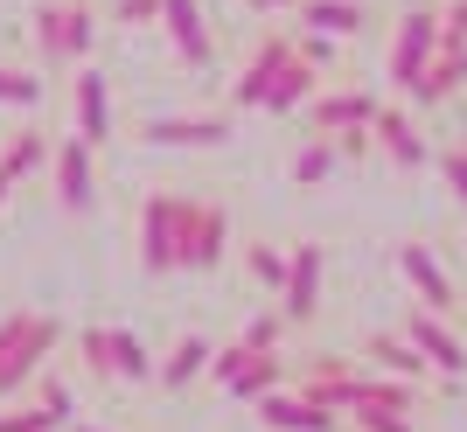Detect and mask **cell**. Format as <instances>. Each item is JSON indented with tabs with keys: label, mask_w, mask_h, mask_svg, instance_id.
<instances>
[{
	"label": "cell",
	"mask_w": 467,
	"mask_h": 432,
	"mask_svg": "<svg viewBox=\"0 0 467 432\" xmlns=\"http://www.w3.org/2000/svg\"><path fill=\"white\" fill-rule=\"evenodd\" d=\"M244 258H252L258 286H273V293H279V286H286V265H293V258H279L273 244H252V252H244Z\"/></svg>",
	"instance_id": "cell-29"
},
{
	"label": "cell",
	"mask_w": 467,
	"mask_h": 432,
	"mask_svg": "<svg viewBox=\"0 0 467 432\" xmlns=\"http://www.w3.org/2000/svg\"><path fill=\"white\" fill-rule=\"evenodd\" d=\"M370 363L377 370H390V376H411V384H426V349H419V342H411V334H377L370 342Z\"/></svg>",
	"instance_id": "cell-21"
},
{
	"label": "cell",
	"mask_w": 467,
	"mask_h": 432,
	"mask_svg": "<svg viewBox=\"0 0 467 432\" xmlns=\"http://www.w3.org/2000/svg\"><path fill=\"white\" fill-rule=\"evenodd\" d=\"M398 273L411 279V293L426 300L432 314H447V307H453V279H447V265H440L426 244H398Z\"/></svg>",
	"instance_id": "cell-12"
},
{
	"label": "cell",
	"mask_w": 467,
	"mask_h": 432,
	"mask_svg": "<svg viewBox=\"0 0 467 432\" xmlns=\"http://www.w3.org/2000/svg\"><path fill=\"white\" fill-rule=\"evenodd\" d=\"M440 175H447V189L467 202V147H447V154H440Z\"/></svg>",
	"instance_id": "cell-35"
},
{
	"label": "cell",
	"mask_w": 467,
	"mask_h": 432,
	"mask_svg": "<svg viewBox=\"0 0 467 432\" xmlns=\"http://www.w3.org/2000/svg\"><path fill=\"white\" fill-rule=\"evenodd\" d=\"M42 405L57 412V426H63V418H70V391H63V384H49V391H42Z\"/></svg>",
	"instance_id": "cell-38"
},
{
	"label": "cell",
	"mask_w": 467,
	"mask_h": 432,
	"mask_svg": "<svg viewBox=\"0 0 467 432\" xmlns=\"http://www.w3.org/2000/svg\"><path fill=\"white\" fill-rule=\"evenodd\" d=\"M293 42H300V57H307V63H328L335 57V36H321V28H300Z\"/></svg>",
	"instance_id": "cell-36"
},
{
	"label": "cell",
	"mask_w": 467,
	"mask_h": 432,
	"mask_svg": "<svg viewBox=\"0 0 467 432\" xmlns=\"http://www.w3.org/2000/svg\"><path fill=\"white\" fill-rule=\"evenodd\" d=\"M140 139H147V147H223L231 126H223V118H202V112H161V118L140 126Z\"/></svg>",
	"instance_id": "cell-6"
},
{
	"label": "cell",
	"mask_w": 467,
	"mask_h": 432,
	"mask_svg": "<svg viewBox=\"0 0 467 432\" xmlns=\"http://www.w3.org/2000/svg\"><path fill=\"white\" fill-rule=\"evenodd\" d=\"M112 376H161V363H154V349H147V342H140L133 328H112Z\"/></svg>",
	"instance_id": "cell-23"
},
{
	"label": "cell",
	"mask_w": 467,
	"mask_h": 432,
	"mask_svg": "<svg viewBox=\"0 0 467 432\" xmlns=\"http://www.w3.org/2000/svg\"><path fill=\"white\" fill-rule=\"evenodd\" d=\"M440 42H447V15L411 7V15L398 21V36H390V84H398V91H419L432 57H440Z\"/></svg>",
	"instance_id": "cell-2"
},
{
	"label": "cell",
	"mask_w": 467,
	"mask_h": 432,
	"mask_svg": "<svg viewBox=\"0 0 467 432\" xmlns=\"http://www.w3.org/2000/svg\"><path fill=\"white\" fill-rule=\"evenodd\" d=\"M461 84H467V42H440V57H432L426 84H419L411 98H419V105H447Z\"/></svg>",
	"instance_id": "cell-18"
},
{
	"label": "cell",
	"mask_w": 467,
	"mask_h": 432,
	"mask_svg": "<svg viewBox=\"0 0 467 432\" xmlns=\"http://www.w3.org/2000/svg\"><path fill=\"white\" fill-rule=\"evenodd\" d=\"M70 432H98V426H70Z\"/></svg>",
	"instance_id": "cell-41"
},
{
	"label": "cell",
	"mask_w": 467,
	"mask_h": 432,
	"mask_svg": "<svg viewBox=\"0 0 467 432\" xmlns=\"http://www.w3.org/2000/svg\"><path fill=\"white\" fill-rule=\"evenodd\" d=\"M57 426V412L42 405V412H0V432H49Z\"/></svg>",
	"instance_id": "cell-33"
},
{
	"label": "cell",
	"mask_w": 467,
	"mask_h": 432,
	"mask_svg": "<svg viewBox=\"0 0 467 432\" xmlns=\"http://www.w3.org/2000/svg\"><path fill=\"white\" fill-rule=\"evenodd\" d=\"M161 28H168V42H175L189 63H210V21H202V7H195V0H168Z\"/></svg>",
	"instance_id": "cell-17"
},
{
	"label": "cell",
	"mask_w": 467,
	"mask_h": 432,
	"mask_svg": "<svg viewBox=\"0 0 467 432\" xmlns=\"http://www.w3.org/2000/svg\"><path fill=\"white\" fill-rule=\"evenodd\" d=\"M377 112H384V105H377L370 91H328V98H314V105H307L314 133H370Z\"/></svg>",
	"instance_id": "cell-9"
},
{
	"label": "cell",
	"mask_w": 467,
	"mask_h": 432,
	"mask_svg": "<svg viewBox=\"0 0 467 432\" xmlns=\"http://www.w3.org/2000/svg\"><path fill=\"white\" fill-rule=\"evenodd\" d=\"M405 334L426 349V363H432L440 376H461V370H467V342H461V334H453L440 314H432V307H419V314L405 321Z\"/></svg>",
	"instance_id": "cell-10"
},
{
	"label": "cell",
	"mask_w": 467,
	"mask_h": 432,
	"mask_svg": "<svg viewBox=\"0 0 467 432\" xmlns=\"http://www.w3.org/2000/svg\"><path fill=\"white\" fill-rule=\"evenodd\" d=\"M63 342V328L49 314H28V334H21V349L7 355V363H0V391H21V384H28V376L42 370V355L57 349Z\"/></svg>",
	"instance_id": "cell-13"
},
{
	"label": "cell",
	"mask_w": 467,
	"mask_h": 432,
	"mask_svg": "<svg viewBox=\"0 0 467 432\" xmlns=\"http://www.w3.org/2000/svg\"><path fill=\"white\" fill-rule=\"evenodd\" d=\"M210 334H182V342H175V349H168V363H161V384H168V391H189V384H195V376H202V370H210Z\"/></svg>",
	"instance_id": "cell-20"
},
{
	"label": "cell",
	"mask_w": 467,
	"mask_h": 432,
	"mask_svg": "<svg viewBox=\"0 0 467 432\" xmlns=\"http://www.w3.org/2000/svg\"><path fill=\"white\" fill-rule=\"evenodd\" d=\"M252 7H258V15H286V7L300 15V0H252Z\"/></svg>",
	"instance_id": "cell-39"
},
{
	"label": "cell",
	"mask_w": 467,
	"mask_h": 432,
	"mask_svg": "<svg viewBox=\"0 0 467 432\" xmlns=\"http://www.w3.org/2000/svg\"><path fill=\"white\" fill-rule=\"evenodd\" d=\"M335 160H342V147H335V139L300 147V160H293V189H321V181L335 175Z\"/></svg>",
	"instance_id": "cell-25"
},
{
	"label": "cell",
	"mask_w": 467,
	"mask_h": 432,
	"mask_svg": "<svg viewBox=\"0 0 467 432\" xmlns=\"http://www.w3.org/2000/svg\"><path fill=\"white\" fill-rule=\"evenodd\" d=\"M300 28H321V36L349 42L370 28V7L363 0H300Z\"/></svg>",
	"instance_id": "cell-14"
},
{
	"label": "cell",
	"mask_w": 467,
	"mask_h": 432,
	"mask_svg": "<svg viewBox=\"0 0 467 432\" xmlns=\"http://www.w3.org/2000/svg\"><path fill=\"white\" fill-rule=\"evenodd\" d=\"M314 98H321V63L293 57L273 77V91H265V112H300V105H314Z\"/></svg>",
	"instance_id": "cell-15"
},
{
	"label": "cell",
	"mask_w": 467,
	"mask_h": 432,
	"mask_svg": "<svg viewBox=\"0 0 467 432\" xmlns=\"http://www.w3.org/2000/svg\"><path fill=\"white\" fill-rule=\"evenodd\" d=\"M49 168H57V202H63V210H91V202H98V168H91V139H84V133H70V139H63V147H57V154H49Z\"/></svg>",
	"instance_id": "cell-3"
},
{
	"label": "cell",
	"mask_w": 467,
	"mask_h": 432,
	"mask_svg": "<svg viewBox=\"0 0 467 432\" xmlns=\"http://www.w3.org/2000/svg\"><path fill=\"white\" fill-rule=\"evenodd\" d=\"M84 363L112 376V328H84Z\"/></svg>",
	"instance_id": "cell-32"
},
{
	"label": "cell",
	"mask_w": 467,
	"mask_h": 432,
	"mask_svg": "<svg viewBox=\"0 0 467 432\" xmlns=\"http://www.w3.org/2000/svg\"><path fill=\"white\" fill-rule=\"evenodd\" d=\"M356 432H411V412H390V405H356Z\"/></svg>",
	"instance_id": "cell-28"
},
{
	"label": "cell",
	"mask_w": 467,
	"mask_h": 432,
	"mask_svg": "<svg viewBox=\"0 0 467 432\" xmlns=\"http://www.w3.org/2000/svg\"><path fill=\"white\" fill-rule=\"evenodd\" d=\"M168 15V0H119V21L126 28H147V21H161Z\"/></svg>",
	"instance_id": "cell-34"
},
{
	"label": "cell",
	"mask_w": 467,
	"mask_h": 432,
	"mask_svg": "<svg viewBox=\"0 0 467 432\" xmlns=\"http://www.w3.org/2000/svg\"><path fill=\"white\" fill-rule=\"evenodd\" d=\"M7 189H15V175H7V168H0V202H7Z\"/></svg>",
	"instance_id": "cell-40"
},
{
	"label": "cell",
	"mask_w": 467,
	"mask_h": 432,
	"mask_svg": "<svg viewBox=\"0 0 467 432\" xmlns=\"http://www.w3.org/2000/svg\"><path fill=\"white\" fill-rule=\"evenodd\" d=\"M223 391H231V397H273V391H279V355H273V349H258L252 363H244V370L223 384Z\"/></svg>",
	"instance_id": "cell-24"
},
{
	"label": "cell",
	"mask_w": 467,
	"mask_h": 432,
	"mask_svg": "<svg viewBox=\"0 0 467 432\" xmlns=\"http://www.w3.org/2000/svg\"><path fill=\"white\" fill-rule=\"evenodd\" d=\"M49 154H57V147H49L42 133H15V139H7V154H0V168H7V175L21 181V175H36V168H42Z\"/></svg>",
	"instance_id": "cell-27"
},
{
	"label": "cell",
	"mask_w": 467,
	"mask_h": 432,
	"mask_svg": "<svg viewBox=\"0 0 467 432\" xmlns=\"http://www.w3.org/2000/svg\"><path fill=\"white\" fill-rule=\"evenodd\" d=\"M0 105L36 112V105H42V77H36V70H21V63H0Z\"/></svg>",
	"instance_id": "cell-26"
},
{
	"label": "cell",
	"mask_w": 467,
	"mask_h": 432,
	"mask_svg": "<svg viewBox=\"0 0 467 432\" xmlns=\"http://www.w3.org/2000/svg\"><path fill=\"white\" fill-rule=\"evenodd\" d=\"M258 418L273 432H342V412H328V405H314L307 391L293 397V391H273V397H258Z\"/></svg>",
	"instance_id": "cell-7"
},
{
	"label": "cell",
	"mask_w": 467,
	"mask_h": 432,
	"mask_svg": "<svg viewBox=\"0 0 467 432\" xmlns=\"http://www.w3.org/2000/svg\"><path fill=\"white\" fill-rule=\"evenodd\" d=\"M279 334H286V314H258V321L237 328V342H244V349H279Z\"/></svg>",
	"instance_id": "cell-30"
},
{
	"label": "cell",
	"mask_w": 467,
	"mask_h": 432,
	"mask_svg": "<svg viewBox=\"0 0 467 432\" xmlns=\"http://www.w3.org/2000/svg\"><path fill=\"white\" fill-rule=\"evenodd\" d=\"M293 57H300V42H293V36H265V42H258L252 63H244V70H237V84H231V105H237V112H244V105H265L273 77L286 70Z\"/></svg>",
	"instance_id": "cell-4"
},
{
	"label": "cell",
	"mask_w": 467,
	"mask_h": 432,
	"mask_svg": "<svg viewBox=\"0 0 467 432\" xmlns=\"http://www.w3.org/2000/svg\"><path fill=\"white\" fill-rule=\"evenodd\" d=\"M231 252V210L223 202H202L189 223V252H182V273H216Z\"/></svg>",
	"instance_id": "cell-5"
},
{
	"label": "cell",
	"mask_w": 467,
	"mask_h": 432,
	"mask_svg": "<svg viewBox=\"0 0 467 432\" xmlns=\"http://www.w3.org/2000/svg\"><path fill=\"white\" fill-rule=\"evenodd\" d=\"M300 391H307L314 405H328V412H356V370H342V363H321Z\"/></svg>",
	"instance_id": "cell-22"
},
{
	"label": "cell",
	"mask_w": 467,
	"mask_h": 432,
	"mask_svg": "<svg viewBox=\"0 0 467 432\" xmlns=\"http://www.w3.org/2000/svg\"><path fill=\"white\" fill-rule=\"evenodd\" d=\"M36 49L42 63H78V0H42L36 7Z\"/></svg>",
	"instance_id": "cell-11"
},
{
	"label": "cell",
	"mask_w": 467,
	"mask_h": 432,
	"mask_svg": "<svg viewBox=\"0 0 467 432\" xmlns=\"http://www.w3.org/2000/svg\"><path fill=\"white\" fill-rule=\"evenodd\" d=\"M202 202L189 196H147V210H140V265L147 273H182V252H189V223Z\"/></svg>",
	"instance_id": "cell-1"
},
{
	"label": "cell",
	"mask_w": 467,
	"mask_h": 432,
	"mask_svg": "<svg viewBox=\"0 0 467 432\" xmlns=\"http://www.w3.org/2000/svg\"><path fill=\"white\" fill-rule=\"evenodd\" d=\"M252 355H258V349H244V342H223V349L210 355V376H216V384H231V376L244 370V363H252Z\"/></svg>",
	"instance_id": "cell-31"
},
{
	"label": "cell",
	"mask_w": 467,
	"mask_h": 432,
	"mask_svg": "<svg viewBox=\"0 0 467 432\" xmlns=\"http://www.w3.org/2000/svg\"><path fill=\"white\" fill-rule=\"evenodd\" d=\"M370 133H377V147H384L398 168H426V139H419V126H411L405 112H390V105H384Z\"/></svg>",
	"instance_id": "cell-19"
},
{
	"label": "cell",
	"mask_w": 467,
	"mask_h": 432,
	"mask_svg": "<svg viewBox=\"0 0 467 432\" xmlns=\"http://www.w3.org/2000/svg\"><path fill=\"white\" fill-rule=\"evenodd\" d=\"M321 244H300L286 265V286H279V314L286 321H314V307H321Z\"/></svg>",
	"instance_id": "cell-8"
},
{
	"label": "cell",
	"mask_w": 467,
	"mask_h": 432,
	"mask_svg": "<svg viewBox=\"0 0 467 432\" xmlns=\"http://www.w3.org/2000/svg\"><path fill=\"white\" fill-rule=\"evenodd\" d=\"M21 334H28V314H7V321H0V363L21 349Z\"/></svg>",
	"instance_id": "cell-37"
},
{
	"label": "cell",
	"mask_w": 467,
	"mask_h": 432,
	"mask_svg": "<svg viewBox=\"0 0 467 432\" xmlns=\"http://www.w3.org/2000/svg\"><path fill=\"white\" fill-rule=\"evenodd\" d=\"M78 133L91 139V147L112 139V91H105L98 70H78Z\"/></svg>",
	"instance_id": "cell-16"
}]
</instances>
